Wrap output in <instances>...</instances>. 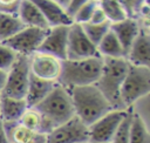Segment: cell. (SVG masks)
<instances>
[{
  "instance_id": "obj_29",
  "label": "cell",
  "mask_w": 150,
  "mask_h": 143,
  "mask_svg": "<svg viewBox=\"0 0 150 143\" xmlns=\"http://www.w3.org/2000/svg\"><path fill=\"white\" fill-rule=\"evenodd\" d=\"M18 57V54L12 50L9 47L0 42V70L8 72L11 67L14 64L15 60Z\"/></svg>"
},
{
  "instance_id": "obj_34",
  "label": "cell",
  "mask_w": 150,
  "mask_h": 143,
  "mask_svg": "<svg viewBox=\"0 0 150 143\" xmlns=\"http://www.w3.org/2000/svg\"><path fill=\"white\" fill-rule=\"evenodd\" d=\"M0 143H9L8 142V137H7V132L4 125V122L0 118Z\"/></svg>"
},
{
  "instance_id": "obj_18",
  "label": "cell",
  "mask_w": 150,
  "mask_h": 143,
  "mask_svg": "<svg viewBox=\"0 0 150 143\" xmlns=\"http://www.w3.org/2000/svg\"><path fill=\"white\" fill-rule=\"evenodd\" d=\"M18 16L26 27H34L46 30L49 29V25L47 23L42 13L30 0H21L18 9Z\"/></svg>"
},
{
  "instance_id": "obj_6",
  "label": "cell",
  "mask_w": 150,
  "mask_h": 143,
  "mask_svg": "<svg viewBox=\"0 0 150 143\" xmlns=\"http://www.w3.org/2000/svg\"><path fill=\"white\" fill-rule=\"evenodd\" d=\"M29 76L30 70L28 56L18 55L14 64L7 72L6 83L0 95L13 98H25L29 82Z\"/></svg>"
},
{
  "instance_id": "obj_17",
  "label": "cell",
  "mask_w": 150,
  "mask_h": 143,
  "mask_svg": "<svg viewBox=\"0 0 150 143\" xmlns=\"http://www.w3.org/2000/svg\"><path fill=\"white\" fill-rule=\"evenodd\" d=\"M55 82H49L41 80L30 74L29 82L27 87V91L25 95V101L28 108H34L38 105L55 87Z\"/></svg>"
},
{
  "instance_id": "obj_14",
  "label": "cell",
  "mask_w": 150,
  "mask_h": 143,
  "mask_svg": "<svg viewBox=\"0 0 150 143\" xmlns=\"http://www.w3.org/2000/svg\"><path fill=\"white\" fill-rule=\"evenodd\" d=\"M42 13L47 23L50 27L55 26H70L74 21L67 14L66 9L60 6L55 0H30Z\"/></svg>"
},
{
  "instance_id": "obj_30",
  "label": "cell",
  "mask_w": 150,
  "mask_h": 143,
  "mask_svg": "<svg viewBox=\"0 0 150 143\" xmlns=\"http://www.w3.org/2000/svg\"><path fill=\"white\" fill-rule=\"evenodd\" d=\"M117 1L125 9L128 18H132V19H137L138 13L143 7V5L149 2V0H117Z\"/></svg>"
},
{
  "instance_id": "obj_13",
  "label": "cell",
  "mask_w": 150,
  "mask_h": 143,
  "mask_svg": "<svg viewBox=\"0 0 150 143\" xmlns=\"http://www.w3.org/2000/svg\"><path fill=\"white\" fill-rule=\"evenodd\" d=\"M129 64L150 67V34L149 29L141 28L139 34L132 42L125 55Z\"/></svg>"
},
{
  "instance_id": "obj_21",
  "label": "cell",
  "mask_w": 150,
  "mask_h": 143,
  "mask_svg": "<svg viewBox=\"0 0 150 143\" xmlns=\"http://www.w3.org/2000/svg\"><path fill=\"white\" fill-rule=\"evenodd\" d=\"M98 54L102 57H114V59H120V57H125V53L115 36V34L109 29L108 33L103 36V39L100 41V43L96 46Z\"/></svg>"
},
{
  "instance_id": "obj_28",
  "label": "cell",
  "mask_w": 150,
  "mask_h": 143,
  "mask_svg": "<svg viewBox=\"0 0 150 143\" xmlns=\"http://www.w3.org/2000/svg\"><path fill=\"white\" fill-rule=\"evenodd\" d=\"M130 110L132 111V114H135L136 116H138L149 128V115H150V108H149V95L137 100L131 107Z\"/></svg>"
},
{
  "instance_id": "obj_15",
  "label": "cell",
  "mask_w": 150,
  "mask_h": 143,
  "mask_svg": "<svg viewBox=\"0 0 150 143\" xmlns=\"http://www.w3.org/2000/svg\"><path fill=\"white\" fill-rule=\"evenodd\" d=\"M110 30L115 34L127 55L132 42L141 32V26L136 19L127 18L122 21L110 23Z\"/></svg>"
},
{
  "instance_id": "obj_1",
  "label": "cell",
  "mask_w": 150,
  "mask_h": 143,
  "mask_svg": "<svg viewBox=\"0 0 150 143\" xmlns=\"http://www.w3.org/2000/svg\"><path fill=\"white\" fill-rule=\"evenodd\" d=\"M67 89L71 97L75 116L87 127L112 110L111 104L95 84Z\"/></svg>"
},
{
  "instance_id": "obj_22",
  "label": "cell",
  "mask_w": 150,
  "mask_h": 143,
  "mask_svg": "<svg viewBox=\"0 0 150 143\" xmlns=\"http://www.w3.org/2000/svg\"><path fill=\"white\" fill-rule=\"evenodd\" d=\"M26 26L21 22L16 14H8L0 12V42L15 35Z\"/></svg>"
},
{
  "instance_id": "obj_12",
  "label": "cell",
  "mask_w": 150,
  "mask_h": 143,
  "mask_svg": "<svg viewBox=\"0 0 150 143\" xmlns=\"http://www.w3.org/2000/svg\"><path fill=\"white\" fill-rule=\"evenodd\" d=\"M69 26H55L47 30L38 52L53 55L61 61L67 60V41Z\"/></svg>"
},
{
  "instance_id": "obj_25",
  "label": "cell",
  "mask_w": 150,
  "mask_h": 143,
  "mask_svg": "<svg viewBox=\"0 0 150 143\" xmlns=\"http://www.w3.org/2000/svg\"><path fill=\"white\" fill-rule=\"evenodd\" d=\"M81 26H82V29H83L84 34L87 35V38L95 46H97L100 43V41L103 39V36L110 29V22L109 21H107L104 23H98V25H93V23L87 22V23H83Z\"/></svg>"
},
{
  "instance_id": "obj_10",
  "label": "cell",
  "mask_w": 150,
  "mask_h": 143,
  "mask_svg": "<svg viewBox=\"0 0 150 143\" xmlns=\"http://www.w3.org/2000/svg\"><path fill=\"white\" fill-rule=\"evenodd\" d=\"M88 127L76 116L55 127L48 135L46 143H88Z\"/></svg>"
},
{
  "instance_id": "obj_35",
  "label": "cell",
  "mask_w": 150,
  "mask_h": 143,
  "mask_svg": "<svg viewBox=\"0 0 150 143\" xmlns=\"http://www.w3.org/2000/svg\"><path fill=\"white\" fill-rule=\"evenodd\" d=\"M6 77H7V73L4 70H0V94L4 90L5 83H6Z\"/></svg>"
},
{
  "instance_id": "obj_32",
  "label": "cell",
  "mask_w": 150,
  "mask_h": 143,
  "mask_svg": "<svg viewBox=\"0 0 150 143\" xmlns=\"http://www.w3.org/2000/svg\"><path fill=\"white\" fill-rule=\"evenodd\" d=\"M107 16L105 14L103 13V11L100 8V6L94 11L90 20H89V23H93V25H98V23H104L107 22Z\"/></svg>"
},
{
  "instance_id": "obj_11",
  "label": "cell",
  "mask_w": 150,
  "mask_h": 143,
  "mask_svg": "<svg viewBox=\"0 0 150 143\" xmlns=\"http://www.w3.org/2000/svg\"><path fill=\"white\" fill-rule=\"evenodd\" d=\"M28 59L32 75L45 81L57 83L62 69V61L60 59L41 52H35Z\"/></svg>"
},
{
  "instance_id": "obj_31",
  "label": "cell",
  "mask_w": 150,
  "mask_h": 143,
  "mask_svg": "<svg viewBox=\"0 0 150 143\" xmlns=\"http://www.w3.org/2000/svg\"><path fill=\"white\" fill-rule=\"evenodd\" d=\"M21 0H0V12L8 14H16Z\"/></svg>"
},
{
  "instance_id": "obj_9",
  "label": "cell",
  "mask_w": 150,
  "mask_h": 143,
  "mask_svg": "<svg viewBox=\"0 0 150 143\" xmlns=\"http://www.w3.org/2000/svg\"><path fill=\"white\" fill-rule=\"evenodd\" d=\"M100 55L96 46L87 38L82 26L73 22L68 30L67 60H83Z\"/></svg>"
},
{
  "instance_id": "obj_4",
  "label": "cell",
  "mask_w": 150,
  "mask_h": 143,
  "mask_svg": "<svg viewBox=\"0 0 150 143\" xmlns=\"http://www.w3.org/2000/svg\"><path fill=\"white\" fill-rule=\"evenodd\" d=\"M55 128L75 116L70 94L67 88L56 83L52 91L34 107Z\"/></svg>"
},
{
  "instance_id": "obj_33",
  "label": "cell",
  "mask_w": 150,
  "mask_h": 143,
  "mask_svg": "<svg viewBox=\"0 0 150 143\" xmlns=\"http://www.w3.org/2000/svg\"><path fill=\"white\" fill-rule=\"evenodd\" d=\"M88 1H89V0H70L69 4H68V6L66 7V12H67V14L73 19L74 13H75L82 5H84V4L88 2Z\"/></svg>"
},
{
  "instance_id": "obj_27",
  "label": "cell",
  "mask_w": 150,
  "mask_h": 143,
  "mask_svg": "<svg viewBox=\"0 0 150 143\" xmlns=\"http://www.w3.org/2000/svg\"><path fill=\"white\" fill-rule=\"evenodd\" d=\"M98 7V0H89L84 5H82L73 15V21L79 25H83L89 22L94 11Z\"/></svg>"
},
{
  "instance_id": "obj_23",
  "label": "cell",
  "mask_w": 150,
  "mask_h": 143,
  "mask_svg": "<svg viewBox=\"0 0 150 143\" xmlns=\"http://www.w3.org/2000/svg\"><path fill=\"white\" fill-rule=\"evenodd\" d=\"M98 6L110 23L118 22L128 18L125 9L117 0H98Z\"/></svg>"
},
{
  "instance_id": "obj_19",
  "label": "cell",
  "mask_w": 150,
  "mask_h": 143,
  "mask_svg": "<svg viewBox=\"0 0 150 143\" xmlns=\"http://www.w3.org/2000/svg\"><path fill=\"white\" fill-rule=\"evenodd\" d=\"M27 108L25 98H13L0 95V118L4 123L19 122Z\"/></svg>"
},
{
  "instance_id": "obj_2",
  "label": "cell",
  "mask_w": 150,
  "mask_h": 143,
  "mask_svg": "<svg viewBox=\"0 0 150 143\" xmlns=\"http://www.w3.org/2000/svg\"><path fill=\"white\" fill-rule=\"evenodd\" d=\"M103 57L101 55L83 60H63L57 83L64 88L95 84L101 75Z\"/></svg>"
},
{
  "instance_id": "obj_7",
  "label": "cell",
  "mask_w": 150,
  "mask_h": 143,
  "mask_svg": "<svg viewBox=\"0 0 150 143\" xmlns=\"http://www.w3.org/2000/svg\"><path fill=\"white\" fill-rule=\"evenodd\" d=\"M128 110L112 109L88 127V143H110Z\"/></svg>"
},
{
  "instance_id": "obj_36",
  "label": "cell",
  "mask_w": 150,
  "mask_h": 143,
  "mask_svg": "<svg viewBox=\"0 0 150 143\" xmlns=\"http://www.w3.org/2000/svg\"><path fill=\"white\" fill-rule=\"evenodd\" d=\"M55 1H56L60 6H62V7L66 9V7L68 6V4H69V1H70V0H55Z\"/></svg>"
},
{
  "instance_id": "obj_5",
  "label": "cell",
  "mask_w": 150,
  "mask_h": 143,
  "mask_svg": "<svg viewBox=\"0 0 150 143\" xmlns=\"http://www.w3.org/2000/svg\"><path fill=\"white\" fill-rule=\"evenodd\" d=\"M146 95H150V67L129 64L121 87V102L124 109H130L137 100Z\"/></svg>"
},
{
  "instance_id": "obj_20",
  "label": "cell",
  "mask_w": 150,
  "mask_h": 143,
  "mask_svg": "<svg viewBox=\"0 0 150 143\" xmlns=\"http://www.w3.org/2000/svg\"><path fill=\"white\" fill-rule=\"evenodd\" d=\"M19 123L33 131L43 135H48L54 129L50 122L46 117H43L42 114L39 113L35 108H27L26 111L20 117Z\"/></svg>"
},
{
  "instance_id": "obj_3",
  "label": "cell",
  "mask_w": 150,
  "mask_h": 143,
  "mask_svg": "<svg viewBox=\"0 0 150 143\" xmlns=\"http://www.w3.org/2000/svg\"><path fill=\"white\" fill-rule=\"evenodd\" d=\"M128 68L129 63L125 57H103L102 72L95 86L104 95L112 109L127 110L121 102V87Z\"/></svg>"
},
{
  "instance_id": "obj_16",
  "label": "cell",
  "mask_w": 150,
  "mask_h": 143,
  "mask_svg": "<svg viewBox=\"0 0 150 143\" xmlns=\"http://www.w3.org/2000/svg\"><path fill=\"white\" fill-rule=\"evenodd\" d=\"M9 143H46L47 135L33 131L19 122L4 123Z\"/></svg>"
},
{
  "instance_id": "obj_24",
  "label": "cell",
  "mask_w": 150,
  "mask_h": 143,
  "mask_svg": "<svg viewBox=\"0 0 150 143\" xmlns=\"http://www.w3.org/2000/svg\"><path fill=\"white\" fill-rule=\"evenodd\" d=\"M129 143H150V128L135 114H132Z\"/></svg>"
},
{
  "instance_id": "obj_26",
  "label": "cell",
  "mask_w": 150,
  "mask_h": 143,
  "mask_svg": "<svg viewBox=\"0 0 150 143\" xmlns=\"http://www.w3.org/2000/svg\"><path fill=\"white\" fill-rule=\"evenodd\" d=\"M132 121V113L130 109H128L127 115L124 116L123 121L118 125L117 130L115 131L110 143H129L130 139V127Z\"/></svg>"
},
{
  "instance_id": "obj_8",
  "label": "cell",
  "mask_w": 150,
  "mask_h": 143,
  "mask_svg": "<svg viewBox=\"0 0 150 143\" xmlns=\"http://www.w3.org/2000/svg\"><path fill=\"white\" fill-rule=\"evenodd\" d=\"M47 30L34 27H25L15 35H13L12 38L7 39L1 43L9 47L18 55H23L29 57L32 54L38 52L40 45L42 43L47 34Z\"/></svg>"
}]
</instances>
